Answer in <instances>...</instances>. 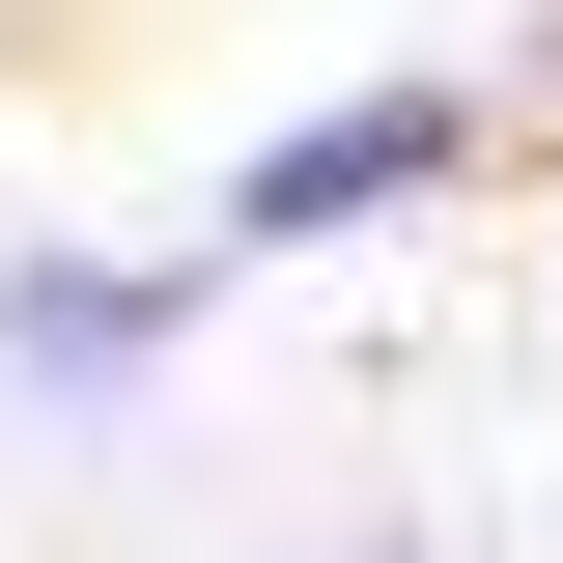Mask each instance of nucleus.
Here are the masks:
<instances>
[{
    "label": "nucleus",
    "mask_w": 563,
    "mask_h": 563,
    "mask_svg": "<svg viewBox=\"0 0 563 563\" xmlns=\"http://www.w3.org/2000/svg\"><path fill=\"white\" fill-rule=\"evenodd\" d=\"M479 169V113L451 85H366V113H310V141H254V198H225V254H339V225H395V198H451Z\"/></svg>",
    "instance_id": "nucleus-1"
},
{
    "label": "nucleus",
    "mask_w": 563,
    "mask_h": 563,
    "mask_svg": "<svg viewBox=\"0 0 563 563\" xmlns=\"http://www.w3.org/2000/svg\"><path fill=\"white\" fill-rule=\"evenodd\" d=\"M198 282H225V254H141V282L29 254V282H0V366H29V395H141V366L198 339Z\"/></svg>",
    "instance_id": "nucleus-2"
}]
</instances>
